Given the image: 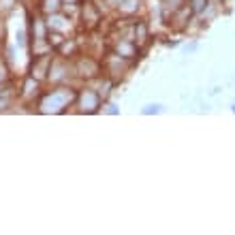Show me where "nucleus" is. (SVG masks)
<instances>
[{
	"mask_svg": "<svg viewBox=\"0 0 235 235\" xmlns=\"http://www.w3.org/2000/svg\"><path fill=\"white\" fill-rule=\"evenodd\" d=\"M195 11H201L203 9V0H195V7H192Z\"/></svg>",
	"mask_w": 235,
	"mask_h": 235,
	"instance_id": "nucleus-3",
	"label": "nucleus"
},
{
	"mask_svg": "<svg viewBox=\"0 0 235 235\" xmlns=\"http://www.w3.org/2000/svg\"><path fill=\"white\" fill-rule=\"evenodd\" d=\"M81 105H88L83 111H94V109L98 107V96L94 92H90V90H86V92L81 94Z\"/></svg>",
	"mask_w": 235,
	"mask_h": 235,
	"instance_id": "nucleus-1",
	"label": "nucleus"
},
{
	"mask_svg": "<svg viewBox=\"0 0 235 235\" xmlns=\"http://www.w3.org/2000/svg\"><path fill=\"white\" fill-rule=\"evenodd\" d=\"M163 111V105H145V109H141L143 116H150V113H158Z\"/></svg>",
	"mask_w": 235,
	"mask_h": 235,
	"instance_id": "nucleus-2",
	"label": "nucleus"
},
{
	"mask_svg": "<svg viewBox=\"0 0 235 235\" xmlns=\"http://www.w3.org/2000/svg\"><path fill=\"white\" fill-rule=\"evenodd\" d=\"M233 113H235V105H233Z\"/></svg>",
	"mask_w": 235,
	"mask_h": 235,
	"instance_id": "nucleus-4",
	"label": "nucleus"
}]
</instances>
